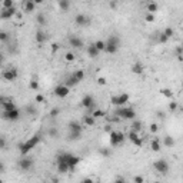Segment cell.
Returning <instances> with one entry per match:
<instances>
[{
    "label": "cell",
    "instance_id": "cell-1",
    "mask_svg": "<svg viewBox=\"0 0 183 183\" xmlns=\"http://www.w3.org/2000/svg\"><path fill=\"white\" fill-rule=\"evenodd\" d=\"M40 139H42V136H40L39 133H36V134H33V136L30 137V139H27L26 142L20 143V145H19V152H20L21 156H25V154H27L32 149H34V147L39 145Z\"/></svg>",
    "mask_w": 183,
    "mask_h": 183
},
{
    "label": "cell",
    "instance_id": "cell-2",
    "mask_svg": "<svg viewBox=\"0 0 183 183\" xmlns=\"http://www.w3.org/2000/svg\"><path fill=\"white\" fill-rule=\"evenodd\" d=\"M119 119H125V120H133L136 117V110L130 106H123V107H117L115 112Z\"/></svg>",
    "mask_w": 183,
    "mask_h": 183
},
{
    "label": "cell",
    "instance_id": "cell-3",
    "mask_svg": "<svg viewBox=\"0 0 183 183\" xmlns=\"http://www.w3.org/2000/svg\"><path fill=\"white\" fill-rule=\"evenodd\" d=\"M119 47H120V39H119V36H110V37L106 40V53L109 54H115L119 50Z\"/></svg>",
    "mask_w": 183,
    "mask_h": 183
},
{
    "label": "cell",
    "instance_id": "cell-4",
    "mask_svg": "<svg viewBox=\"0 0 183 183\" xmlns=\"http://www.w3.org/2000/svg\"><path fill=\"white\" fill-rule=\"evenodd\" d=\"M109 136H110V139H109V142H110V146H113V147L120 146L122 143L126 140V134L123 133V132H119V130H113V132L109 134Z\"/></svg>",
    "mask_w": 183,
    "mask_h": 183
},
{
    "label": "cell",
    "instance_id": "cell-5",
    "mask_svg": "<svg viewBox=\"0 0 183 183\" xmlns=\"http://www.w3.org/2000/svg\"><path fill=\"white\" fill-rule=\"evenodd\" d=\"M127 102H129V95L127 93H120V95H116L110 97V103L113 106H117V107H123Z\"/></svg>",
    "mask_w": 183,
    "mask_h": 183
},
{
    "label": "cell",
    "instance_id": "cell-6",
    "mask_svg": "<svg viewBox=\"0 0 183 183\" xmlns=\"http://www.w3.org/2000/svg\"><path fill=\"white\" fill-rule=\"evenodd\" d=\"M80 106L82 107H84V109H88L89 112H95L96 109H95V106H96V103H95V97L91 95H86V96H83V99L80 100ZM90 113H88V115H90Z\"/></svg>",
    "mask_w": 183,
    "mask_h": 183
},
{
    "label": "cell",
    "instance_id": "cell-7",
    "mask_svg": "<svg viewBox=\"0 0 183 183\" xmlns=\"http://www.w3.org/2000/svg\"><path fill=\"white\" fill-rule=\"evenodd\" d=\"M21 116V112L19 109H14V110H10V112H2V117L4 120H10V122H16L19 120Z\"/></svg>",
    "mask_w": 183,
    "mask_h": 183
},
{
    "label": "cell",
    "instance_id": "cell-8",
    "mask_svg": "<svg viewBox=\"0 0 183 183\" xmlns=\"http://www.w3.org/2000/svg\"><path fill=\"white\" fill-rule=\"evenodd\" d=\"M153 167L156 169V172L162 173V175H167V172H169V163H167L165 159L156 160V162L153 163Z\"/></svg>",
    "mask_w": 183,
    "mask_h": 183
},
{
    "label": "cell",
    "instance_id": "cell-9",
    "mask_svg": "<svg viewBox=\"0 0 183 183\" xmlns=\"http://www.w3.org/2000/svg\"><path fill=\"white\" fill-rule=\"evenodd\" d=\"M17 76H19V72H17V69H14V67L4 69V70L2 72V77H3L4 80H7V82H13V80H16Z\"/></svg>",
    "mask_w": 183,
    "mask_h": 183
},
{
    "label": "cell",
    "instance_id": "cell-10",
    "mask_svg": "<svg viewBox=\"0 0 183 183\" xmlns=\"http://www.w3.org/2000/svg\"><path fill=\"white\" fill-rule=\"evenodd\" d=\"M17 166H19V169L23 172H27L30 170L32 167H33V159L32 158H21L19 162H17Z\"/></svg>",
    "mask_w": 183,
    "mask_h": 183
},
{
    "label": "cell",
    "instance_id": "cell-11",
    "mask_svg": "<svg viewBox=\"0 0 183 183\" xmlns=\"http://www.w3.org/2000/svg\"><path fill=\"white\" fill-rule=\"evenodd\" d=\"M53 91H54V96H57L60 99H64V97H67L69 93H70V88H67L66 84H59V86L54 88Z\"/></svg>",
    "mask_w": 183,
    "mask_h": 183
},
{
    "label": "cell",
    "instance_id": "cell-12",
    "mask_svg": "<svg viewBox=\"0 0 183 183\" xmlns=\"http://www.w3.org/2000/svg\"><path fill=\"white\" fill-rule=\"evenodd\" d=\"M127 139H129L130 143H133V145L137 146V147H142V146H143L142 137L139 136V133H136V132H133V130H130L129 133H127Z\"/></svg>",
    "mask_w": 183,
    "mask_h": 183
},
{
    "label": "cell",
    "instance_id": "cell-13",
    "mask_svg": "<svg viewBox=\"0 0 183 183\" xmlns=\"http://www.w3.org/2000/svg\"><path fill=\"white\" fill-rule=\"evenodd\" d=\"M80 160H82V159H80L79 156L73 154V153H67V154H66V163L69 165V166H70L72 170H73V169H75V167L79 165Z\"/></svg>",
    "mask_w": 183,
    "mask_h": 183
},
{
    "label": "cell",
    "instance_id": "cell-14",
    "mask_svg": "<svg viewBox=\"0 0 183 183\" xmlns=\"http://www.w3.org/2000/svg\"><path fill=\"white\" fill-rule=\"evenodd\" d=\"M69 46H72L73 49H82L83 47V40L80 37H77V36H75V34H72V36H69Z\"/></svg>",
    "mask_w": 183,
    "mask_h": 183
},
{
    "label": "cell",
    "instance_id": "cell-15",
    "mask_svg": "<svg viewBox=\"0 0 183 183\" xmlns=\"http://www.w3.org/2000/svg\"><path fill=\"white\" fill-rule=\"evenodd\" d=\"M67 129H69V133H82V132H83L80 123L76 120L69 122V123H67Z\"/></svg>",
    "mask_w": 183,
    "mask_h": 183
},
{
    "label": "cell",
    "instance_id": "cell-16",
    "mask_svg": "<svg viewBox=\"0 0 183 183\" xmlns=\"http://www.w3.org/2000/svg\"><path fill=\"white\" fill-rule=\"evenodd\" d=\"M75 23L77 26H88L89 23H90V19H89L86 14H83V13H79V14H76V17H75Z\"/></svg>",
    "mask_w": 183,
    "mask_h": 183
},
{
    "label": "cell",
    "instance_id": "cell-17",
    "mask_svg": "<svg viewBox=\"0 0 183 183\" xmlns=\"http://www.w3.org/2000/svg\"><path fill=\"white\" fill-rule=\"evenodd\" d=\"M16 7H12V9H2V13H0V19L2 20H7V19H12L14 14H16Z\"/></svg>",
    "mask_w": 183,
    "mask_h": 183
},
{
    "label": "cell",
    "instance_id": "cell-18",
    "mask_svg": "<svg viewBox=\"0 0 183 183\" xmlns=\"http://www.w3.org/2000/svg\"><path fill=\"white\" fill-rule=\"evenodd\" d=\"M0 102H2V106H3V112H10V110L16 109V104L13 103L12 100H6L4 97H2Z\"/></svg>",
    "mask_w": 183,
    "mask_h": 183
},
{
    "label": "cell",
    "instance_id": "cell-19",
    "mask_svg": "<svg viewBox=\"0 0 183 183\" xmlns=\"http://www.w3.org/2000/svg\"><path fill=\"white\" fill-rule=\"evenodd\" d=\"M80 82L77 79H76V76L72 73V75H69L66 77V80H64V84H66L67 88H75V86H77Z\"/></svg>",
    "mask_w": 183,
    "mask_h": 183
},
{
    "label": "cell",
    "instance_id": "cell-20",
    "mask_svg": "<svg viewBox=\"0 0 183 183\" xmlns=\"http://www.w3.org/2000/svg\"><path fill=\"white\" fill-rule=\"evenodd\" d=\"M34 40H36V43L42 45V43H45L46 40H47V33L43 32V30H37L36 34H34Z\"/></svg>",
    "mask_w": 183,
    "mask_h": 183
},
{
    "label": "cell",
    "instance_id": "cell-21",
    "mask_svg": "<svg viewBox=\"0 0 183 183\" xmlns=\"http://www.w3.org/2000/svg\"><path fill=\"white\" fill-rule=\"evenodd\" d=\"M34 9H36V3H34V2H32V0H25V2H23V10H25L26 13L34 12Z\"/></svg>",
    "mask_w": 183,
    "mask_h": 183
},
{
    "label": "cell",
    "instance_id": "cell-22",
    "mask_svg": "<svg viewBox=\"0 0 183 183\" xmlns=\"http://www.w3.org/2000/svg\"><path fill=\"white\" fill-rule=\"evenodd\" d=\"M150 149L153 150V152H160L162 150V142H160V139H153V140L150 142Z\"/></svg>",
    "mask_w": 183,
    "mask_h": 183
},
{
    "label": "cell",
    "instance_id": "cell-23",
    "mask_svg": "<svg viewBox=\"0 0 183 183\" xmlns=\"http://www.w3.org/2000/svg\"><path fill=\"white\" fill-rule=\"evenodd\" d=\"M143 72H145V66H143L140 62L133 63V66H132V73H134V75H142Z\"/></svg>",
    "mask_w": 183,
    "mask_h": 183
},
{
    "label": "cell",
    "instance_id": "cell-24",
    "mask_svg": "<svg viewBox=\"0 0 183 183\" xmlns=\"http://www.w3.org/2000/svg\"><path fill=\"white\" fill-rule=\"evenodd\" d=\"M56 167H57V172H59V173H62V175H64V173H67L69 170H72L70 166H69L66 162H63V163H56Z\"/></svg>",
    "mask_w": 183,
    "mask_h": 183
},
{
    "label": "cell",
    "instance_id": "cell-25",
    "mask_svg": "<svg viewBox=\"0 0 183 183\" xmlns=\"http://www.w3.org/2000/svg\"><path fill=\"white\" fill-rule=\"evenodd\" d=\"M88 54H89V56H90L91 59H96V57H97V56H99V54H100V52H99V50H97V49H96L95 43H93V45H90V46H89V47H88Z\"/></svg>",
    "mask_w": 183,
    "mask_h": 183
},
{
    "label": "cell",
    "instance_id": "cell-26",
    "mask_svg": "<svg viewBox=\"0 0 183 183\" xmlns=\"http://www.w3.org/2000/svg\"><path fill=\"white\" fill-rule=\"evenodd\" d=\"M83 123L86 126H95L96 125V119L91 115H84L83 116Z\"/></svg>",
    "mask_w": 183,
    "mask_h": 183
},
{
    "label": "cell",
    "instance_id": "cell-27",
    "mask_svg": "<svg viewBox=\"0 0 183 183\" xmlns=\"http://www.w3.org/2000/svg\"><path fill=\"white\" fill-rule=\"evenodd\" d=\"M146 9H147V13H152V14H154V12H158L159 4L156 3V2H149V3H147V6H146Z\"/></svg>",
    "mask_w": 183,
    "mask_h": 183
},
{
    "label": "cell",
    "instance_id": "cell-28",
    "mask_svg": "<svg viewBox=\"0 0 183 183\" xmlns=\"http://www.w3.org/2000/svg\"><path fill=\"white\" fill-rule=\"evenodd\" d=\"M142 127H143V125H142L140 120H133V123L130 125V129L133 130V132H136V133H139V132H140Z\"/></svg>",
    "mask_w": 183,
    "mask_h": 183
},
{
    "label": "cell",
    "instance_id": "cell-29",
    "mask_svg": "<svg viewBox=\"0 0 183 183\" xmlns=\"http://www.w3.org/2000/svg\"><path fill=\"white\" fill-rule=\"evenodd\" d=\"M59 9L62 10V12H66V10H69L70 9V2H67V0H60L57 3Z\"/></svg>",
    "mask_w": 183,
    "mask_h": 183
},
{
    "label": "cell",
    "instance_id": "cell-30",
    "mask_svg": "<svg viewBox=\"0 0 183 183\" xmlns=\"http://www.w3.org/2000/svg\"><path fill=\"white\" fill-rule=\"evenodd\" d=\"M163 145L166 146V147H172V146H175V139L167 134V136L163 137Z\"/></svg>",
    "mask_w": 183,
    "mask_h": 183
},
{
    "label": "cell",
    "instance_id": "cell-31",
    "mask_svg": "<svg viewBox=\"0 0 183 183\" xmlns=\"http://www.w3.org/2000/svg\"><path fill=\"white\" fill-rule=\"evenodd\" d=\"M36 21H37L40 26H45L46 23H47V19H46V16L43 13H37V14H36Z\"/></svg>",
    "mask_w": 183,
    "mask_h": 183
},
{
    "label": "cell",
    "instance_id": "cell-32",
    "mask_svg": "<svg viewBox=\"0 0 183 183\" xmlns=\"http://www.w3.org/2000/svg\"><path fill=\"white\" fill-rule=\"evenodd\" d=\"M160 95H163L165 97H167V99H172L173 97V91L170 90V89H167V88H163V89H160Z\"/></svg>",
    "mask_w": 183,
    "mask_h": 183
},
{
    "label": "cell",
    "instance_id": "cell-33",
    "mask_svg": "<svg viewBox=\"0 0 183 183\" xmlns=\"http://www.w3.org/2000/svg\"><path fill=\"white\" fill-rule=\"evenodd\" d=\"M95 46L99 52H106V42H103V40H97L95 43Z\"/></svg>",
    "mask_w": 183,
    "mask_h": 183
},
{
    "label": "cell",
    "instance_id": "cell-34",
    "mask_svg": "<svg viewBox=\"0 0 183 183\" xmlns=\"http://www.w3.org/2000/svg\"><path fill=\"white\" fill-rule=\"evenodd\" d=\"M12 7H14V2L13 0H3L2 2V9H12Z\"/></svg>",
    "mask_w": 183,
    "mask_h": 183
},
{
    "label": "cell",
    "instance_id": "cell-35",
    "mask_svg": "<svg viewBox=\"0 0 183 183\" xmlns=\"http://www.w3.org/2000/svg\"><path fill=\"white\" fill-rule=\"evenodd\" d=\"M90 115H91L93 117H95L96 120H97V119H100V117H104V115H106V113H104L103 110H100V109H96L95 112H91Z\"/></svg>",
    "mask_w": 183,
    "mask_h": 183
},
{
    "label": "cell",
    "instance_id": "cell-36",
    "mask_svg": "<svg viewBox=\"0 0 183 183\" xmlns=\"http://www.w3.org/2000/svg\"><path fill=\"white\" fill-rule=\"evenodd\" d=\"M47 134H49L52 139H56V137L59 136V130L56 129V127H50L49 132H47Z\"/></svg>",
    "mask_w": 183,
    "mask_h": 183
},
{
    "label": "cell",
    "instance_id": "cell-37",
    "mask_svg": "<svg viewBox=\"0 0 183 183\" xmlns=\"http://www.w3.org/2000/svg\"><path fill=\"white\" fill-rule=\"evenodd\" d=\"M26 113H27V115H30V116H33V115H36V113H37V110H36V109H34V106H32V104H29V106H26Z\"/></svg>",
    "mask_w": 183,
    "mask_h": 183
},
{
    "label": "cell",
    "instance_id": "cell-38",
    "mask_svg": "<svg viewBox=\"0 0 183 183\" xmlns=\"http://www.w3.org/2000/svg\"><path fill=\"white\" fill-rule=\"evenodd\" d=\"M80 137H82V133H69L67 134V139L72 142H75V140H79Z\"/></svg>",
    "mask_w": 183,
    "mask_h": 183
},
{
    "label": "cell",
    "instance_id": "cell-39",
    "mask_svg": "<svg viewBox=\"0 0 183 183\" xmlns=\"http://www.w3.org/2000/svg\"><path fill=\"white\" fill-rule=\"evenodd\" d=\"M73 75L76 76V79L79 80V82H82V80L84 79V72L82 70V69H80V70H76L75 73H73Z\"/></svg>",
    "mask_w": 183,
    "mask_h": 183
},
{
    "label": "cell",
    "instance_id": "cell-40",
    "mask_svg": "<svg viewBox=\"0 0 183 183\" xmlns=\"http://www.w3.org/2000/svg\"><path fill=\"white\" fill-rule=\"evenodd\" d=\"M29 88L32 89V90H37L39 89V82L36 79H32L30 80V83H29Z\"/></svg>",
    "mask_w": 183,
    "mask_h": 183
},
{
    "label": "cell",
    "instance_id": "cell-41",
    "mask_svg": "<svg viewBox=\"0 0 183 183\" xmlns=\"http://www.w3.org/2000/svg\"><path fill=\"white\" fill-rule=\"evenodd\" d=\"M76 59V56H75V53H72V52H67L66 54H64V60L66 62H73Z\"/></svg>",
    "mask_w": 183,
    "mask_h": 183
},
{
    "label": "cell",
    "instance_id": "cell-42",
    "mask_svg": "<svg viewBox=\"0 0 183 183\" xmlns=\"http://www.w3.org/2000/svg\"><path fill=\"white\" fill-rule=\"evenodd\" d=\"M59 113H60V109H59V107H53L52 110H50V117L54 119V117L59 116Z\"/></svg>",
    "mask_w": 183,
    "mask_h": 183
},
{
    "label": "cell",
    "instance_id": "cell-43",
    "mask_svg": "<svg viewBox=\"0 0 183 183\" xmlns=\"http://www.w3.org/2000/svg\"><path fill=\"white\" fill-rule=\"evenodd\" d=\"M177 106H179V104H177V102L172 100L170 103H169V110H170V112H176V110H177Z\"/></svg>",
    "mask_w": 183,
    "mask_h": 183
},
{
    "label": "cell",
    "instance_id": "cell-44",
    "mask_svg": "<svg viewBox=\"0 0 183 183\" xmlns=\"http://www.w3.org/2000/svg\"><path fill=\"white\" fill-rule=\"evenodd\" d=\"M163 33H165V34H166V36H167V37L170 39L172 36L175 34V30L172 29V27H166V29H165V32H163Z\"/></svg>",
    "mask_w": 183,
    "mask_h": 183
},
{
    "label": "cell",
    "instance_id": "cell-45",
    "mask_svg": "<svg viewBox=\"0 0 183 183\" xmlns=\"http://www.w3.org/2000/svg\"><path fill=\"white\" fill-rule=\"evenodd\" d=\"M99 153L102 154L103 158H109V156H110V150H109L107 147H103V149H100Z\"/></svg>",
    "mask_w": 183,
    "mask_h": 183
},
{
    "label": "cell",
    "instance_id": "cell-46",
    "mask_svg": "<svg viewBox=\"0 0 183 183\" xmlns=\"http://www.w3.org/2000/svg\"><path fill=\"white\" fill-rule=\"evenodd\" d=\"M145 20L147 21V23H153L154 21V14H152V13H146Z\"/></svg>",
    "mask_w": 183,
    "mask_h": 183
},
{
    "label": "cell",
    "instance_id": "cell-47",
    "mask_svg": "<svg viewBox=\"0 0 183 183\" xmlns=\"http://www.w3.org/2000/svg\"><path fill=\"white\" fill-rule=\"evenodd\" d=\"M167 40H169V37H167L165 33H160V36H159V43H162V45H165V43H167Z\"/></svg>",
    "mask_w": 183,
    "mask_h": 183
},
{
    "label": "cell",
    "instance_id": "cell-48",
    "mask_svg": "<svg viewBox=\"0 0 183 183\" xmlns=\"http://www.w3.org/2000/svg\"><path fill=\"white\" fill-rule=\"evenodd\" d=\"M149 130L152 132V133H156V132L159 130V125H158V123H152L150 127H149Z\"/></svg>",
    "mask_w": 183,
    "mask_h": 183
},
{
    "label": "cell",
    "instance_id": "cell-49",
    "mask_svg": "<svg viewBox=\"0 0 183 183\" xmlns=\"http://www.w3.org/2000/svg\"><path fill=\"white\" fill-rule=\"evenodd\" d=\"M7 37H9L7 32H0V40H2V42H6V40H7Z\"/></svg>",
    "mask_w": 183,
    "mask_h": 183
},
{
    "label": "cell",
    "instance_id": "cell-50",
    "mask_svg": "<svg viewBox=\"0 0 183 183\" xmlns=\"http://www.w3.org/2000/svg\"><path fill=\"white\" fill-rule=\"evenodd\" d=\"M43 102H45V97L42 95H37L34 97V103H43Z\"/></svg>",
    "mask_w": 183,
    "mask_h": 183
},
{
    "label": "cell",
    "instance_id": "cell-51",
    "mask_svg": "<svg viewBox=\"0 0 183 183\" xmlns=\"http://www.w3.org/2000/svg\"><path fill=\"white\" fill-rule=\"evenodd\" d=\"M60 49V45H59V43H53V45H52V53H56V52H57V50Z\"/></svg>",
    "mask_w": 183,
    "mask_h": 183
},
{
    "label": "cell",
    "instance_id": "cell-52",
    "mask_svg": "<svg viewBox=\"0 0 183 183\" xmlns=\"http://www.w3.org/2000/svg\"><path fill=\"white\" fill-rule=\"evenodd\" d=\"M133 182L134 183H145V179H143V176H134Z\"/></svg>",
    "mask_w": 183,
    "mask_h": 183
},
{
    "label": "cell",
    "instance_id": "cell-53",
    "mask_svg": "<svg viewBox=\"0 0 183 183\" xmlns=\"http://www.w3.org/2000/svg\"><path fill=\"white\" fill-rule=\"evenodd\" d=\"M113 130H115V129H112V126H110V125H106V126H104V132H106V133L110 134Z\"/></svg>",
    "mask_w": 183,
    "mask_h": 183
},
{
    "label": "cell",
    "instance_id": "cell-54",
    "mask_svg": "<svg viewBox=\"0 0 183 183\" xmlns=\"http://www.w3.org/2000/svg\"><path fill=\"white\" fill-rule=\"evenodd\" d=\"M4 147H6V139L0 137V149H4Z\"/></svg>",
    "mask_w": 183,
    "mask_h": 183
},
{
    "label": "cell",
    "instance_id": "cell-55",
    "mask_svg": "<svg viewBox=\"0 0 183 183\" xmlns=\"http://www.w3.org/2000/svg\"><path fill=\"white\" fill-rule=\"evenodd\" d=\"M80 183H95V180L91 179V177H84V179L82 180Z\"/></svg>",
    "mask_w": 183,
    "mask_h": 183
},
{
    "label": "cell",
    "instance_id": "cell-56",
    "mask_svg": "<svg viewBox=\"0 0 183 183\" xmlns=\"http://www.w3.org/2000/svg\"><path fill=\"white\" fill-rule=\"evenodd\" d=\"M97 83H99L100 86H102V84H106V79H104V77H99V79H97Z\"/></svg>",
    "mask_w": 183,
    "mask_h": 183
},
{
    "label": "cell",
    "instance_id": "cell-57",
    "mask_svg": "<svg viewBox=\"0 0 183 183\" xmlns=\"http://www.w3.org/2000/svg\"><path fill=\"white\" fill-rule=\"evenodd\" d=\"M113 183H126V180L123 179V177H117V179L115 180V182H113Z\"/></svg>",
    "mask_w": 183,
    "mask_h": 183
},
{
    "label": "cell",
    "instance_id": "cell-58",
    "mask_svg": "<svg viewBox=\"0 0 183 183\" xmlns=\"http://www.w3.org/2000/svg\"><path fill=\"white\" fill-rule=\"evenodd\" d=\"M109 6H110L112 9H116L117 7V3H116V2H110V3H109Z\"/></svg>",
    "mask_w": 183,
    "mask_h": 183
},
{
    "label": "cell",
    "instance_id": "cell-59",
    "mask_svg": "<svg viewBox=\"0 0 183 183\" xmlns=\"http://www.w3.org/2000/svg\"><path fill=\"white\" fill-rule=\"evenodd\" d=\"M177 60H179V62H183V54H177Z\"/></svg>",
    "mask_w": 183,
    "mask_h": 183
},
{
    "label": "cell",
    "instance_id": "cell-60",
    "mask_svg": "<svg viewBox=\"0 0 183 183\" xmlns=\"http://www.w3.org/2000/svg\"><path fill=\"white\" fill-rule=\"evenodd\" d=\"M158 116H159V117H165V113H163V112H159Z\"/></svg>",
    "mask_w": 183,
    "mask_h": 183
},
{
    "label": "cell",
    "instance_id": "cell-61",
    "mask_svg": "<svg viewBox=\"0 0 183 183\" xmlns=\"http://www.w3.org/2000/svg\"><path fill=\"white\" fill-rule=\"evenodd\" d=\"M153 183H160V182H159V180H154V182Z\"/></svg>",
    "mask_w": 183,
    "mask_h": 183
},
{
    "label": "cell",
    "instance_id": "cell-62",
    "mask_svg": "<svg viewBox=\"0 0 183 183\" xmlns=\"http://www.w3.org/2000/svg\"><path fill=\"white\" fill-rule=\"evenodd\" d=\"M180 47H182V46H180ZM182 54H183V47H182Z\"/></svg>",
    "mask_w": 183,
    "mask_h": 183
},
{
    "label": "cell",
    "instance_id": "cell-63",
    "mask_svg": "<svg viewBox=\"0 0 183 183\" xmlns=\"http://www.w3.org/2000/svg\"><path fill=\"white\" fill-rule=\"evenodd\" d=\"M180 46H182V47H183V42H182V45H180Z\"/></svg>",
    "mask_w": 183,
    "mask_h": 183
},
{
    "label": "cell",
    "instance_id": "cell-64",
    "mask_svg": "<svg viewBox=\"0 0 183 183\" xmlns=\"http://www.w3.org/2000/svg\"><path fill=\"white\" fill-rule=\"evenodd\" d=\"M182 89H183V82H182Z\"/></svg>",
    "mask_w": 183,
    "mask_h": 183
}]
</instances>
